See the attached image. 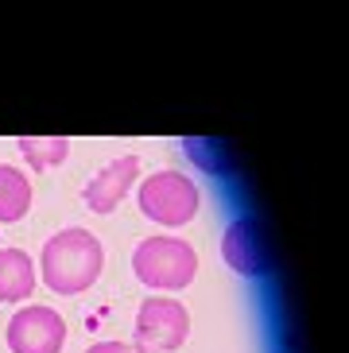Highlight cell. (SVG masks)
<instances>
[{
  "instance_id": "6da1fadb",
  "label": "cell",
  "mask_w": 349,
  "mask_h": 353,
  "mask_svg": "<svg viewBox=\"0 0 349 353\" xmlns=\"http://www.w3.org/2000/svg\"><path fill=\"white\" fill-rule=\"evenodd\" d=\"M101 241L86 229H62L43 245V280L59 295H78L101 276Z\"/></svg>"
},
{
  "instance_id": "7a4b0ae2",
  "label": "cell",
  "mask_w": 349,
  "mask_h": 353,
  "mask_svg": "<svg viewBox=\"0 0 349 353\" xmlns=\"http://www.w3.org/2000/svg\"><path fill=\"white\" fill-rule=\"evenodd\" d=\"M132 268L148 288H186L198 272V256L186 241L148 237L132 252Z\"/></svg>"
},
{
  "instance_id": "3957f363",
  "label": "cell",
  "mask_w": 349,
  "mask_h": 353,
  "mask_svg": "<svg viewBox=\"0 0 349 353\" xmlns=\"http://www.w3.org/2000/svg\"><path fill=\"white\" fill-rule=\"evenodd\" d=\"M140 210L159 225H186L198 214V187L179 171H155L140 187Z\"/></svg>"
},
{
  "instance_id": "277c9868",
  "label": "cell",
  "mask_w": 349,
  "mask_h": 353,
  "mask_svg": "<svg viewBox=\"0 0 349 353\" xmlns=\"http://www.w3.org/2000/svg\"><path fill=\"white\" fill-rule=\"evenodd\" d=\"M190 314L174 299H148L136 314V353H171L186 342Z\"/></svg>"
},
{
  "instance_id": "5b68a950",
  "label": "cell",
  "mask_w": 349,
  "mask_h": 353,
  "mask_svg": "<svg viewBox=\"0 0 349 353\" xmlns=\"http://www.w3.org/2000/svg\"><path fill=\"white\" fill-rule=\"evenodd\" d=\"M12 353H59L66 345V322L51 307H23L8 322Z\"/></svg>"
},
{
  "instance_id": "8992f818",
  "label": "cell",
  "mask_w": 349,
  "mask_h": 353,
  "mask_svg": "<svg viewBox=\"0 0 349 353\" xmlns=\"http://www.w3.org/2000/svg\"><path fill=\"white\" fill-rule=\"evenodd\" d=\"M221 256L233 272L241 276H264L268 272V245H264V229L257 218H237L221 237Z\"/></svg>"
},
{
  "instance_id": "52a82bcc",
  "label": "cell",
  "mask_w": 349,
  "mask_h": 353,
  "mask_svg": "<svg viewBox=\"0 0 349 353\" xmlns=\"http://www.w3.org/2000/svg\"><path fill=\"white\" fill-rule=\"evenodd\" d=\"M136 175H140V159H136V156L113 159V163L101 167V171H97V179L86 187V206L97 210V214L117 210V202L128 194V187H132Z\"/></svg>"
},
{
  "instance_id": "ba28073f",
  "label": "cell",
  "mask_w": 349,
  "mask_h": 353,
  "mask_svg": "<svg viewBox=\"0 0 349 353\" xmlns=\"http://www.w3.org/2000/svg\"><path fill=\"white\" fill-rule=\"evenodd\" d=\"M35 288V268H31L28 252L20 249H0V299L20 303Z\"/></svg>"
},
{
  "instance_id": "9c48e42d",
  "label": "cell",
  "mask_w": 349,
  "mask_h": 353,
  "mask_svg": "<svg viewBox=\"0 0 349 353\" xmlns=\"http://www.w3.org/2000/svg\"><path fill=\"white\" fill-rule=\"evenodd\" d=\"M31 206V183L23 171L0 163V221H20Z\"/></svg>"
},
{
  "instance_id": "30bf717a",
  "label": "cell",
  "mask_w": 349,
  "mask_h": 353,
  "mask_svg": "<svg viewBox=\"0 0 349 353\" xmlns=\"http://www.w3.org/2000/svg\"><path fill=\"white\" fill-rule=\"evenodd\" d=\"M16 148L23 152V159H28L35 171H43V167L62 163V159H66L70 140H66V136H20V140H16Z\"/></svg>"
},
{
  "instance_id": "8fae6325",
  "label": "cell",
  "mask_w": 349,
  "mask_h": 353,
  "mask_svg": "<svg viewBox=\"0 0 349 353\" xmlns=\"http://www.w3.org/2000/svg\"><path fill=\"white\" fill-rule=\"evenodd\" d=\"M86 353H136L132 345H124V342H97V345H90Z\"/></svg>"
}]
</instances>
